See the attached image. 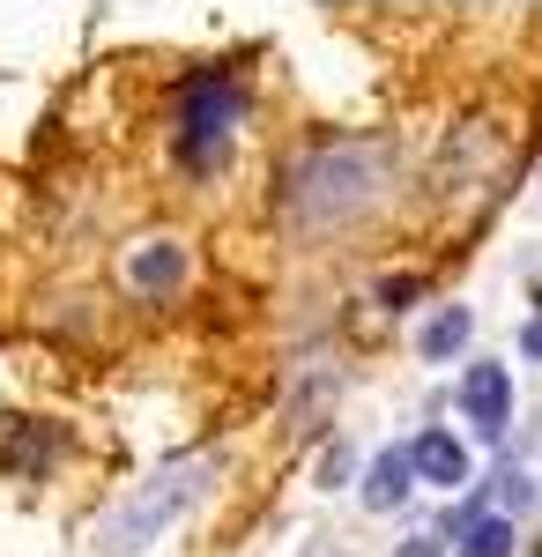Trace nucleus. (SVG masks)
<instances>
[{"instance_id": "obj_7", "label": "nucleus", "mask_w": 542, "mask_h": 557, "mask_svg": "<svg viewBox=\"0 0 542 557\" xmlns=\"http://www.w3.org/2000/svg\"><path fill=\"white\" fill-rule=\"evenodd\" d=\"M409 461H417V483H468V446L454 431H417Z\"/></svg>"}, {"instance_id": "obj_4", "label": "nucleus", "mask_w": 542, "mask_h": 557, "mask_svg": "<svg viewBox=\"0 0 542 557\" xmlns=\"http://www.w3.org/2000/svg\"><path fill=\"white\" fill-rule=\"evenodd\" d=\"M460 417L476 438H505L513 424V372L505 364H468L460 372Z\"/></svg>"}, {"instance_id": "obj_11", "label": "nucleus", "mask_w": 542, "mask_h": 557, "mask_svg": "<svg viewBox=\"0 0 542 557\" xmlns=\"http://www.w3.org/2000/svg\"><path fill=\"white\" fill-rule=\"evenodd\" d=\"M409 298H423V275H394L386 283V305H409Z\"/></svg>"}, {"instance_id": "obj_10", "label": "nucleus", "mask_w": 542, "mask_h": 557, "mask_svg": "<svg viewBox=\"0 0 542 557\" xmlns=\"http://www.w3.org/2000/svg\"><path fill=\"white\" fill-rule=\"evenodd\" d=\"M349 469H357V454H349V446H328V461H320V483L334 491V483H342Z\"/></svg>"}, {"instance_id": "obj_9", "label": "nucleus", "mask_w": 542, "mask_h": 557, "mask_svg": "<svg viewBox=\"0 0 542 557\" xmlns=\"http://www.w3.org/2000/svg\"><path fill=\"white\" fill-rule=\"evenodd\" d=\"M460 557H513V520L505 513H476L468 528H460Z\"/></svg>"}, {"instance_id": "obj_2", "label": "nucleus", "mask_w": 542, "mask_h": 557, "mask_svg": "<svg viewBox=\"0 0 542 557\" xmlns=\"http://www.w3.org/2000/svg\"><path fill=\"white\" fill-rule=\"evenodd\" d=\"M209 469H215L209 454H194V461H171V469H157L149 483H134L120 506L104 513V528H97V550H104V557H141V550H149V543L171 528V520L201 498Z\"/></svg>"}, {"instance_id": "obj_12", "label": "nucleus", "mask_w": 542, "mask_h": 557, "mask_svg": "<svg viewBox=\"0 0 542 557\" xmlns=\"http://www.w3.org/2000/svg\"><path fill=\"white\" fill-rule=\"evenodd\" d=\"M520 349H528V364H542V312H535V320H520Z\"/></svg>"}, {"instance_id": "obj_8", "label": "nucleus", "mask_w": 542, "mask_h": 557, "mask_svg": "<svg viewBox=\"0 0 542 557\" xmlns=\"http://www.w3.org/2000/svg\"><path fill=\"white\" fill-rule=\"evenodd\" d=\"M460 349H468V305H439V312L417 327V357L423 364H446V357H460Z\"/></svg>"}, {"instance_id": "obj_5", "label": "nucleus", "mask_w": 542, "mask_h": 557, "mask_svg": "<svg viewBox=\"0 0 542 557\" xmlns=\"http://www.w3.org/2000/svg\"><path fill=\"white\" fill-rule=\"evenodd\" d=\"M126 283L141 290V298H164L186 283V246L178 238H141L134 253H126Z\"/></svg>"}, {"instance_id": "obj_1", "label": "nucleus", "mask_w": 542, "mask_h": 557, "mask_svg": "<svg viewBox=\"0 0 542 557\" xmlns=\"http://www.w3.org/2000/svg\"><path fill=\"white\" fill-rule=\"evenodd\" d=\"M379 172H386V141H334V149H312L305 164H291L283 201L297 223H342L349 209L372 201Z\"/></svg>"}, {"instance_id": "obj_6", "label": "nucleus", "mask_w": 542, "mask_h": 557, "mask_svg": "<svg viewBox=\"0 0 542 557\" xmlns=\"http://www.w3.org/2000/svg\"><path fill=\"white\" fill-rule=\"evenodd\" d=\"M409 491H417L409 446H386L372 469H365V506H372V513H394V506H409Z\"/></svg>"}, {"instance_id": "obj_3", "label": "nucleus", "mask_w": 542, "mask_h": 557, "mask_svg": "<svg viewBox=\"0 0 542 557\" xmlns=\"http://www.w3.org/2000/svg\"><path fill=\"white\" fill-rule=\"evenodd\" d=\"M238 112H246V97L231 89V75H194V83L178 89V127H171L178 164H186V172H209L215 157H231Z\"/></svg>"}]
</instances>
